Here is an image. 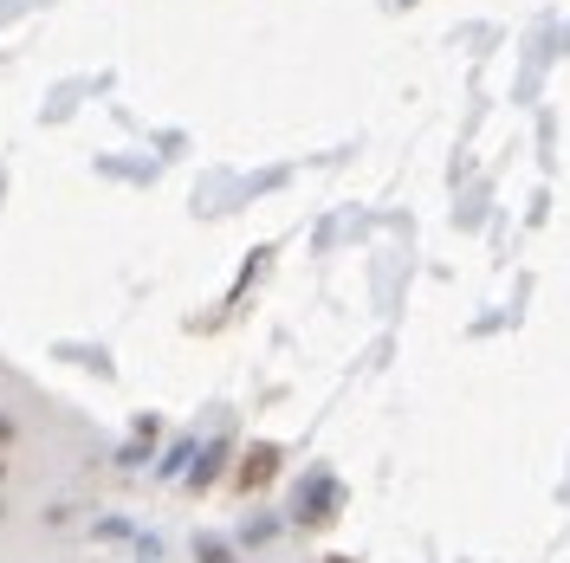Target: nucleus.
Wrapping results in <instances>:
<instances>
[{
  "instance_id": "nucleus-1",
  "label": "nucleus",
  "mask_w": 570,
  "mask_h": 563,
  "mask_svg": "<svg viewBox=\"0 0 570 563\" xmlns=\"http://www.w3.org/2000/svg\"><path fill=\"white\" fill-rule=\"evenodd\" d=\"M188 460H195V441H176V447H169V454H163V473H169V480H176L181 466H188Z\"/></svg>"
},
{
  "instance_id": "nucleus-2",
  "label": "nucleus",
  "mask_w": 570,
  "mask_h": 563,
  "mask_svg": "<svg viewBox=\"0 0 570 563\" xmlns=\"http://www.w3.org/2000/svg\"><path fill=\"white\" fill-rule=\"evenodd\" d=\"M195 557H202V563H234V551H227L220 537H202V544H195Z\"/></svg>"
}]
</instances>
